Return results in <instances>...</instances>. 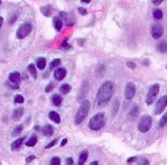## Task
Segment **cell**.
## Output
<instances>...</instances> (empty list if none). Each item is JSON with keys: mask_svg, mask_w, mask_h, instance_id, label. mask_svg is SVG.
<instances>
[{"mask_svg": "<svg viewBox=\"0 0 167 165\" xmlns=\"http://www.w3.org/2000/svg\"><path fill=\"white\" fill-rule=\"evenodd\" d=\"M113 90H115V85L112 83L111 81L104 82V83L100 87L98 92H97V96H96L97 103L100 106L106 104L111 100V97L113 95Z\"/></svg>", "mask_w": 167, "mask_h": 165, "instance_id": "obj_1", "label": "cell"}, {"mask_svg": "<svg viewBox=\"0 0 167 165\" xmlns=\"http://www.w3.org/2000/svg\"><path fill=\"white\" fill-rule=\"evenodd\" d=\"M89 109H90V102L88 100L83 101L76 116H75V123L76 124H81L83 121H84V118L87 117V115L89 114Z\"/></svg>", "mask_w": 167, "mask_h": 165, "instance_id": "obj_2", "label": "cell"}, {"mask_svg": "<svg viewBox=\"0 0 167 165\" xmlns=\"http://www.w3.org/2000/svg\"><path fill=\"white\" fill-rule=\"evenodd\" d=\"M105 124V116L104 114L100 113V114H96L89 122V128L91 130H100L104 127Z\"/></svg>", "mask_w": 167, "mask_h": 165, "instance_id": "obj_3", "label": "cell"}, {"mask_svg": "<svg viewBox=\"0 0 167 165\" xmlns=\"http://www.w3.org/2000/svg\"><path fill=\"white\" fill-rule=\"evenodd\" d=\"M151 125H152V118L148 115H145L140 118V121L138 123V129L140 132H147L151 128Z\"/></svg>", "mask_w": 167, "mask_h": 165, "instance_id": "obj_4", "label": "cell"}, {"mask_svg": "<svg viewBox=\"0 0 167 165\" xmlns=\"http://www.w3.org/2000/svg\"><path fill=\"white\" fill-rule=\"evenodd\" d=\"M159 88H160L159 85H153V86L150 88V90H148L147 95H146V103H147L148 106L154 102V100H155V97H157V95H158V93H159Z\"/></svg>", "mask_w": 167, "mask_h": 165, "instance_id": "obj_5", "label": "cell"}, {"mask_svg": "<svg viewBox=\"0 0 167 165\" xmlns=\"http://www.w3.org/2000/svg\"><path fill=\"white\" fill-rule=\"evenodd\" d=\"M32 31V25L31 24H24L21 25L19 28H18V32H17V38L18 39H24L26 38Z\"/></svg>", "mask_w": 167, "mask_h": 165, "instance_id": "obj_6", "label": "cell"}, {"mask_svg": "<svg viewBox=\"0 0 167 165\" xmlns=\"http://www.w3.org/2000/svg\"><path fill=\"white\" fill-rule=\"evenodd\" d=\"M151 34H152L153 39H155V40L160 39L161 35L164 34V27L161 25H159V24H154L152 26V28H151Z\"/></svg>", "mask_w": 167, "mask_h": 165, "instance_id": "obj_7", "label": "cell"}, {"mask_svg": "<svg viewBox=\"0 0 167 165\" xmlns=\"http://www.w3.org/2000/svg\"><path fill=\"white\" fill-rule=\"evenodd\" d=\"M166 106H167V95H165V96H161V97L158 100V102H157V106H155V111H154V113H155L157 115L161 114V113L165 110Z\"/></svg>", "mask_w": 167, "mask_h": 165, "instance_id": "obj_8", "label": "cell"}, {"mask_svg": "<svg viewBox=\"0 0 167 165\" xmlns=\"http://www.w3.org/2000/svg\"><path fill=\"white\" fill-rule=\"evenodd\" d=\"M125 99L126 100H131L134 94H136V86L132 83V82H127L126 87H125Z\"/></svg>", "mask_w": 167, "mask_h": 165, "instance_id": "obj_9", "label": "cell"}, {"mask_svg": "<svg viewBox=\"0 0 167 165\" xmlns=\"http://www.w3.org/2000/svg\"><path fill=\"white\" fill-rule=\"evenodd\" d=\"M65 75H67V70H65L64 68H57V69L55 70V73H54V77H55L56 80H58V81L63 80V78L65 77Z\"/></svg>", "mask_w": 167, "mask_h": 165, "instance_id": "obj_10", "label": "cell"}, {"mask_svg": "<svg viewBox=\"0 0 167 165\" xmlns=\"http://www.w3.org/2000/svg\"><path fill=\"white\" fill-rule=\"evenodd\" d=\"M8 78H10V82H13V83H18V82L20 81V73L13 71V73L10 74Z\"/></svg>", "mask_w": 167, "mask_h": 165, "instance_id": "obj_11", "label": "cell"}, {"mask_svg": "<svg viewBox=\"0 0 167 165\" xmlns=\"http://www.w3.org/2000/svg\"><path fill=\"white\" fill-rule=\"evenodd\" d=\"M53 25H54V28H55L56 31H61V28H62V26H63V22H62L61 18L55 17V18L53 19Z\"/></svg>", "mask_w": 167, "mask_h": 165, "instance_id": "obj_12", "label": "cell"}, {"mask_svg": "<svg viewBox=\"0 0 167 165\" xmlns=\"http://www.w3.org/2000/svg\"><path fill=\"white\" fill-rule=\"evenodd\" d=\"M22 115H24V109H22V108H18V109H15V110L13 111L12 117H13L14 121H18V120H20V118L22 117Z\"/></svg>", "mask_w": 167, "mask_h": 165, "instance_id": "obj_13", "label": "cell"}, {"mask_svg": "<svg viewBox=\"0 0 167 165\" xmlns=\"http://www.w3.org/2000/svg\"><path fill=\"white\" fill-rule=\"evenodd\" d=\"M87 158H88V151H87V150L82 151V152H81V155H79L78 164H77V165H83V164H84V162L87 160Z\"/></svg>", "mask_w": 167, "mask_h": 165, "instance_id": "obj_14", "label": "cell"}, {"mask_svg": "<svg viewBox=\"0 0 167 165\" xmlns=\"http://www.w3.org/2000/svg\"><path fill=\"white\" fill-rule=\"evenodd\" d=\"M24 141H25V137H21V138H19V139H17L15 142H13V143H12V145H11L12 150H17V149H19V148L22 145Z\"/></svg>", "mask_w": 167, "mask_h": 165, "instance_id": "obj_15", "label": "cell"}, {"mask_svg": "<svg viewBox=\"0 0 167 165\" xmlns=\"http://www.w3.org/2000/svg\"><path fill=\"white\" fill-rule=\"evenodd\" d=\"M49 118H50L53 122H55V123H60V122H61L60 115H58L57 113H55V111H51V113H49Z\"/></svg>", "mask_w": 167, "mask_h": 165, "instance_id": "obj_16", "label": "cell"}, {"mask_svg": "<svg viewBox=\"0 0 167 165\" xmlns=\"http://www.w3.org/2000/svg\"><path fill=\"white\" fill-rule=\"evenodd\" d=\"M157 48H158V50H159L160 53H166V52H167V42H166V41L159 42L158 46H157Z\"/></svg>", "mask_w": 167, "mask_h": 165, "instance_id": "obj_17", "label": "cell"}, {"mask_svg": "<svg viewBox=\"0 0 167 165\" xmlns=\"http://www.w3.org/2000/svg\"><path fill=\"white\" fill-rule=\"evenodd\" d=\"M51 102H53L54 106H60V104L62 103V97H61L58 94H55V95H53V97H51Z\"/></svg>", "mask_w": 167, "mask_h": 165, "instance_id": "obj_18", "label": "cell"}, {"mask_svg": "<svg viewBox=\"0 0 167 165\" xmlns=\"http://www.w3.org/2000/svg\"><path fill=\"white\" fill-rule=\"evenodd\" d=\"M36 66H38V68L39 69H45V67H46V59L45 57H39L38 60H36Z\"/></svg>", "mask_w": 167, "mask_h": 165, "instance_id": "obj_19", "label": "cell"}, {"mask_svg": "<svg viewBox=\"0 0 167 165\" xmlns=\"http://www.w3.org/2000/svg\"><path fill=\"white\" fill-rule=\"evenodd\" d=\"M42 131H43V135H45V136H51L53 132H54V129H53L51 125H46Z\"/></svg>", "mask_w": 167, "mask_h": 165, "instance_id": "obj_20", "label": "cell"}, {"mask_svg": "<svg viewBox=\"0 0 167 165\" xmlns=\"http://www.w3.org/2000/svg\"><path fill=\"white\" fill-rule=\"evenodd\" d=\"M70 89H71V87L65 83V85H62V86L60 87V93H61V94H68V93L70 92Z\"/></svg>", "mask_w": 167, "mask_h": 165, "instance_id": "obj_21", "label": "cell"}, {"mask_svg": "<svg viewBox=\"0 0 167 165\" xmlns=\"http://www.w3.org/2000/svg\"><path fill=\"white\" fill-rule=\"evenodd\" d=\"M36 142H38V138H36L35 135H33V136H31V138L27 141L26 145H27V146H34V145L36 144Z\"/></svg>", "mask_w": 167, "mask_h": 165, "instance_id": "obj_22", "label": "cell"}, {"mask_svg": "<svg viewBox=\"0 0 167 165\" xmlns=\"http://www.w3.org/2000/svg\"><path fill=\"white\" fill-rule=\"evenodd\" d=\"M27 70L32 74V76H33L34 78H36V77H38V73H36V69H35L34 64H29V66L27 67Z\"/></svg>", "mask_w": 167, "mask_h": 165, "instance_id": "obj_23", "label": "cell"}, {"mask_svg": "<svg viewBox=\"0 0 167 165\" xmlns=\"http://www.w3.org/2000/svg\"><path fill=\"white\" fill-rule=\"evenodd\" d=\"M22 130H24V127H22V125H18V127L12 131V136H18V135H20Z\"/></svg>", "mask_w": 167, "mask_h": 165, "instance_id": "obj_24", "label": "cell"}, {"mask_svg": "<svg viewBox=\"0 0 167 165\" xmlns=\"http://www.w3.org/2000/svg\"><path fill=\"white\" fill-rule=\"evenodd\" d=\"M153 17H154L155 20H160V19L162 18V12H161V10H155V11L153 12Z\"/></svg>", "mask_w": 167, "mask_h": 165, "instance_id": "obj_25", "label": "cell"}, {"mask_svg": "<svg viewBox=\"0 0 167 165\" xmlns=\"http://www.w3.org/2000/svg\"><path fill=\"white\" fill-rule=\"evenodd\" d=\"M118 104H119L118 100L115 99V103H113V107H112V116H115L117 114V111H118Z\"/></svg>", "mask_w": 167, "mask_h": 165, "instance_id": "obj_26", "label": "cell"}, {"mask_svg": "<svg viewBox=\"0 0 167 165\" xmlns=\"http://www.w3.org/2000/svg\"><path fill=\"white\" fill-rule=\"evenodd\" d=\"M41 11H42V13H43L46 17H48L49 13H50V11H51V7H50V6H46V7H42Z\"/></svg>", "mask_w": 167, "mask_h": 165, "instance_id": "obj_27", "label": "cell"}, {"mask_svg": "<svg viewBox=\"0 0 167 165\" xmlns=\"http://www.w3.org/2000/svg\"><path fill=\"white\" fill-rule=\"evenodd\" d=\"M166 123H167V114H165V115L161 117V120H160V122H159V127L162 128Z\"/></svg>", "mask_w": 167, "mask_h": 165, "instance_id": "obj_28", "label": "cell"}, {"mask_svg": "<svg viewBox=\"0 0 167 165\" xmlns=\"http://www.w3.org/2000/svg\"><path fill=\"white\" fill-rule=\"evenodd\" d=\"M61 164V160H60V158L58 157H54V158H51V160H50V165H60Z\"/></svg>", "mask_w": 167, "mask_h": 165, "instance_id": "obj_29", "label": "cell"}, {"mask_svg": "<svg viewBox=\"0 0 167 165\" xmlns=\"http://www.w3.org/2000/svg\"><path fill=\"white\" fill-rule=\"evenodd\" d=\"M137 114H138V107L137 106H134L133 108H132V110L130 111V115H129V117H131V116H137Z\"/></svg>", "mask_w": 167, "mask_h": 165, "instance_id": "obj_30", "label": "cell"}, {"mask_svg": "<svg viewBox=\"0 0 167 165\" xmlns=\"http://www.w3.org/2000/svg\"><path fill=\"white\" fill-rule=\"evenodd\" d=\"M60 63H61V61H60V59H55V60H54V61H53V62L50 63V68L53 69V68H55V67H57V66H58Z\"/></svg>", "mask_w": 167, "mask_h": 165, "instance_id": "obj_31", "label": "cell"}, {"mask_svg": "<svg viewBox=\"0 0 167 165\" xmlns=\"http://www.w3.org/2000/svg\"><path fill=\"white\" fill-rule=\"evenodd\" d=\"M14 101H15V103H22L24 102V97L21 95H17L15 99H14Z\"/></svg>", "mask_w": 167, "mask_h": 165, "instance_id": "obj_32", "label": "cell"}, {"mask_svg": "<svg viewBox=\"0 0 167 165\" xmlns=\"http://www.w3.org/2000/svg\"><path fill=\"white\" fill-rule=\"evenodd\" d=\"M138 165H150V163H148V160H147V159L143 158V159H140V162H139V164H138Z\"/></svg>", "mask_w": 167, "mask_h": 165, "instance_id": "obj_33", "label": "cell"}, {"mask_svg": "<svg viewBox=\"0 0 167 165\" xmlns=\"http://www.w3.org/2000/svg\"><path fill=\"white\" fill-rule=\"evenodd\" d=\"M53 87H54V85L53 83H50V85H48L47 87H46V93H49L51 89H53Z\"/></svg>", "mask_w": 167, "mask_h": 165, "instance_id": "obj_34", "label": "cell"}, {"mask_svg": "<svg viewBox=\"0 0 167 165\" xmlns=\"http://www.w3.org/2000/svg\"><path fill=\"white\" fill-rule=\"evenodd\" d=\"M56 142H57V141H56V139H54V141H53V142H50V143H49V144H48V145H47L46 148H47V149H49V148H51L53 145H55V144H56Z\"/></svg>", "mask_w": 167, "mask_h": 165, "instance_id": "obj_35", "label": "cell"}, {"mask_svg": "<svg viewBox=\"0 0 167 165\" xmlns=\"http://www.w3.org/2000/svg\"><path fill=\"white\" fill-rule=\"evenodd\" d=\"M162 1H164V0H152V3H153L154 5H160Z\"/></svg>", "mask_w": 167, "mask_h": 165, "instance_id": "obj_36", "label": "cell"}, {"mask_svg": "<svg viewBox=\"0 0 167 165\" xmlns=\"http://www.w3.org/2000/svg\"><path fill=\"white\" fill-rule=\"evenodd\" d=\"M78 12L81 14H87V10H84V8H78Z\"/></svg>", "mask_w": 167, "mask_h": 165, "instance_id": "obj_37", "label": "cell"}, {"mask_svg": "<svg viewBox=\"0 0 167 165\" xmlns=\"http://www.w3.org/2000/svg\"><path fill=\"white\" fill-rule=\"evenodd\" d=\"M127 66H129L130 68H136V64H134V63H131V62H127Z\"/></svg>", "mask_w": 167, "mask_h": 165, "instance_id": "obj_38", "label": "cell"}, {"mask_svg": "<svg viewBox=\"0 0 167 165\" xmlns=\"http://www.w3.org/2000/svg\"><path fill=\"white\" fill-rule=\"evenodd\" d=\"M67 165H72V159L71 158L67 159Z\"/></svg>", "mask_w": 167, "mask_h": 165, "instance_id": "obj_39", "label": "cell"}, {"mask_svg": "<svg viewBox=\"0 0 167 165\" xmlns=\"http://www.w3.org/2000/svg\"><path fill=\"white\" fill-rule=\"evenodd\" d=\"M67 142H68V139H65V138H64V139L61 142V145H62V146H63V145H65V144H67Z\"/></svg>", "mask_w": 167, "mask_h": 165, "instance_id": "obj_40", "label": "cell"}, {"mask_svg": "<svg viewBox=\"0 0 167 165\" xmlns=\"http://www.w3.org/2000/svg\"><path fill=\"white\" fill-rule=\"evenodd\" d=\"M33 159H34V156H31V157H28V158H27V160H26V162H27V163H29V162H31V160H33Z\"/></svg>", "mask_w": 167, "mask_h": 165, "instance_id": "obj_41", "label": "cell"}, {"mask_svg": "<svg viewBox=\"0 0 167 165\" xmlns=\"http://www.w3.org/2000/svg\"><path fill=\"white\" fill-rule=\"evenodd\" d=\"M136 159H137L136 157H131V158H129V160H127V162H129V163H130V162H134Z\"/></svg>", "mask_w": 167, "mask_h": 165, "instance_id": "obj_42", "label": "cell"}, {"mask_svg": "<svg viewBox=\"0 0 167 165\" xmlns=\"http://www.w3.org/2000/svg\"><path fill=\"white\" fill-rule=\"evenodd\" d=\"M1 26H3V18H0V28H1Z\"/></svg>", "mask_w": 167, "mask_h": 165, "instance_id": "obj_43", "label": "cell"}, {"mask_svg": "<svg viewBox=\"0 0 167 165\" xmlns=\"http://www.w3.org/2000/svg\"><path fill=\"white\" fill-rule=\"evenodd\" d=\"M82 3H90V0H81Z\"/></svg>", "mask_w": 167, "mask_h": 165, "instance_id": "obj_44", "label": "cell"}, {"mask_svg": "<svg viewBox=\"0 0 167 165\" xmlns=\"http://www.w3.org/2000/svg\"><path fill=\"white\" fill-rule=\"evenodd\" d=\"M90 165H98V163H97V162H93Z\"/></svg>", "mask_w": 167, "mask_h": 165, "instance_id": "obj_45", "label": "cell"}, {"mask_svg": "<svg viewBox=\"0 0 167 165\" xmlns=\"http://www.w3.org/2000/svg\"><path fill=\"white\" fill-rule=\"evenodd\" d=\"M0 4H1V0H0Z\"/></svg>", "mask_w": 167, "mask_h": 165, "instance_id": "obj_46", "label": "cell"}]
</instances>
